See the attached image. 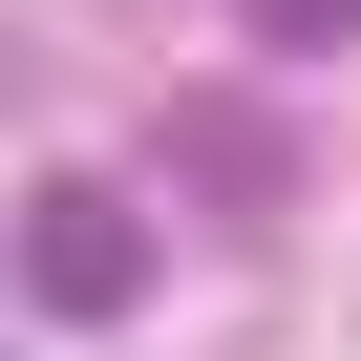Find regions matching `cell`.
<instances>
[{
  "label": "cell",
  "instance_id": "1",
  "mask_svg": "<svg viewBox=\"0 0 361 361\" xmlns=\"http://www.w3.org/2000/svg\"><path fill=\"white\" fill-rule=\"evenodd\" d=\"M22 298H43V319H128V298H149V213H128V192H43V213H22Z\"/></svg>",
  "mask_w": 361,
  "mask_h": 361
},
{
  "label": "cell",
  "instance_id": "2",
  "mask_svg": "<svg viewBox=\"0 0 361 361\" xmlns=\"http://www.w3.org/2000/svg\"><path fill=\"white\" fill-rule=\"evenodd\" d=\"M255 22H276V43H361V0H255Z\"/></svg>",
  "mask_w": 361,
  "mask_h": 361
}]
</instances>
